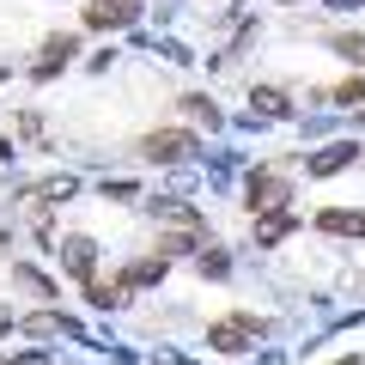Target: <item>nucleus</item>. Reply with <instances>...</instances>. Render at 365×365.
<instances>
[{"label": "nucleus", "instance_id": "nucleus-1", "mask_svg": "<svg viewBox=\"0 0 365 365\" xmlns=\"http://www.w3.org/2000/svg\"><path fill=\"white\" fill-rule=\"evenodd\" d=\"M146 158H158V165H182V158H195V134H182V128H158L140 140Z\"/></svg>", "mask_w": 365, "mask_h": 365}, {"label": "nucleus", "instance_id": "nucleus-2", "mask_svg": "<svg viewBox=\"0 0 365 365\" xmlns=\"http://www.w3.org/2000/svg\"><path fill=\"white\" fill-rule=\"evenodd\" d=\"M256 329H262L256 317H250V311H237V317H225V323H213V329H207V347H213V353H244Z\"/></svg>", "mask_w": 365, "mask_h": 365}, {"label": "nucleus", "instance_id": "nucleus-3", "mask_svg": "<svg viewBox=\"0 0 365 365\" xmlns=\"http://www.w3.org/2000/svg\"><path fill=\"white\" fill-rule=\"evenodd\" d=\"M134 13H140L134 0H91V6H86V25L91 31H116V25H134Z\"/></svg>", "mask_w": 365, "mask_h": 365}, {"label": "nucleus", "instance_id": "nucleus-4", "mask_svg": "<svg viewBox=\"0 0 365 365\" xmlns=\"http://www.w3.org/2000/svg\"><path fill=\"white\" fill-rule=\"evenodd\" d=\"M244 195H250V213H280V207H287V182L262 170V177H250Z\"/></svg>", "mask_w": 365, "mask_h": 365}, {"label": "nucleus", "instance_id": "nucleus-5", "mask_svg": "<svg viewBox=\"0 0 365 365\" xmlns=\"http://www.w3.org/2000/svg\"><path fill=\"white\" fill-rule=\"evenodd\" d=\"M61 262H67V274H73V280H86V287H91V262H98V244H91V237H67V244H61Z\"/></svg>", "mask_w": 365, "mask_h": 365}, {"label": "nucleus", "instance_id": "nucleus-6", "mask_svg": "<svg viewBox=\"0 0 365 365\" xmlns=\"http://www.w3.org/2000/svg\"><path fill=\"white\" fill-rule=\"evenodd\" d=\"M353 158H359V146H353V140H335V146H323V153L311 158V177H335V170L353 165Z\"/></svg>", "mask_w": 365, "mask_h": 365}, {"label": "nucleus", "instance_id": "nucleus-7", "mask_svg": "<svg viewBox=\"0 0 365 365\" xmlns=\"http://www.w3.org/2000/svg\"><path fill=\"white\" fill-rule=\"evenodd\" d=\"M317 225H323V232H335V237H365V213L329 207V213H317Z\"/></svg>", "mask_w": 365, "mask_h": 365}, {"label": "nucleus", "instance_id": "nucleus-8", "mask_svg": "<svg viewBox=\"0 0 365 365\" xmlns=\"http://www.w3.org/2000/svg\"><path fill=\"white\" fill-rule=\"evenodd\" d=\"M250 110H262V116H292L287 91H274V86H250Z\"/></svg>", "mask_w": 365, "mask_h": 365}, {"label": "nucleus", "instance_id": "nucleus-9", "mask_svg": "<svg viewBox=\"0 0 365 365\" xmlns=\"http://www.w3.org/2000/svg\"><path fill=\"white\" fill-rule=\"evenodd\" d=\"M61 61H73V37H49L43 43V61H37V79H49Z\"/></svg>", "mask_w": 365, "mask_h": 365}, {"label": "nucleus", "instance_id": "nucleus-10", "mask_svg": "<svg viewBox=\"0 0 365 365\" xmlns=\"http://www.w3.org/2000/svg\"><path fill=\"white\" fill-rule=\"evenodd\" d=\"M292 232V213H268L262 220V244H274V237H287Z\"/></svg>", "mask_w": 365, "mask_h": 365}, {"label": "nucleus", "instance_id": "nucleus-11", "mask_svg": "<svg viewBox=\"0 0 365 365\" xmlns=\"http://www.w3.org/2000/svg\"><path fill=\"white\" fill-rule=\"evenodd\" d=\"M335 49L347 55V61H365V37H353V31H341V37H335Z\"/></svg>", "mask_w": 365, "mask_h": 365}, {"label": "nucleus", "instance_id": "nucleus-12", "mask_svg": "<svg viewBox=\"0 0 365 365\" xmlns=\"http://www.w3.org/2000/svg\"><path fill=\"white\" fill-rule=\"evenodd\" d=\"M182 110H189V116H195V122H207V128H213V122H220V116H213V104H207V98H182Z\"/></svg>", "mask_w": 365, "mask_h": 365}, {"label": "nucleus", "instance_id": "nucleus-13", "mask_svg": "<svg viewBox=\"0 0 365 365\" xmlns=\"http://www.w3.org/2000/svg\"><path fill=\"white\" fill-rule=\"evenodd\" d=\"M19 280H25V287H31V292H43V299H49V292H55V287H49V280H43V274H37V268H19Z\"/></svg>", "mask_w": 365, "mask_h": 365}, {"label": "nucleus", "instance_id": "nucleus-14", "mask_svg": "<svg viewBox=\"0 0 365 365\" xmlns=\"http://www.w3.org/2000/svg\"><path fill=\"white\" fill-rule=\"evenodd\" d=\"M201 274H225V256H220V250H201Z\"/></svg>", "mask_w": 365, "mask_h": 365}, {"label": "nucleus", "instance_id": "nucleus-15", "mask_svg": "<svg viewBox=\"0 0 365 365\" xmlns=\"http://www.w3.org/2000/svg\"><path fill=\"white\" fill-rule=\"evenodd\" d=\"M0 329H13V311H0Z\"/></svg>", "mask_w": 365, "mask_h": 365}, {"label": "nucleus", "instance_id": "nucleus-16", "mask_svg": "<svg viewBox=\"0 0 365 365\" xmlns=\"http://www.w3.org/2000/svg\"><path fill=\"white\" fill-rule=\"evenodd\" d=\"M329 6H359V0H329Z\"/></svg>", "mask_w": 365, "mask_h": 365}, {"label": "nucleus", "instance_id": "nucleus-17", "mask_svg": "<svg viewBox=\"0 0 365 365\" xmlns=\"http://www.w3.org/2000/svg\"><path fill=\"white\" fill-rule=\"evenodd\" d=\"M0 158H6V140H0Z\"/></svg>", "mask_w": 365, "mask_h": 365}, {"label": "nucleus", "instance_id": "nucleus-18", "mask_svg": "<svg viewBox=\"0 0 365 365\" xmlns=\"http://www.w3.org/2000/svg\"><path fill=\"white\" fill-rule=\"evenodd\" d=\"M0 365H13V359H6V353H0Z\"/></svg>", "mask_w": 365, "mask_h": 365}]
</instances>
